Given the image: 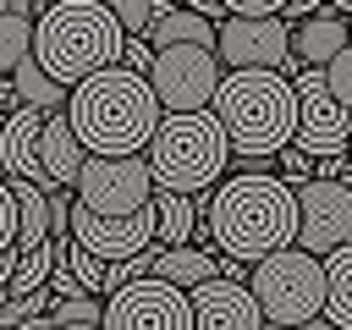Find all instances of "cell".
<instances>
[{
	"mask_svg": "<svg viewBox=\"0 0 352 330\" xmlns=\"http://www.w3.org/2000/svg\"><path fill=\"white\" fill-rule=\"evenodd\" d=\"M44 116H50V110H33V104H11V110H6V126H0V170H6L11 182H33V187L55 192L50 176H44V160H38Z\"/></svg>",
	"mask_w": 352,
	"mask_h": 330,
	"instance_id": "9a60e30c",
	"label": "cell"
},
{
	"mask_svg": "<svg viewBox=\"0 0 352 330\" xmlns=\"http://www.w3.org/2000/svg\"><path fill=\"white\" fill-rule=\"evenodd\" d=\"M346 44H352V16L330 11V6L319 16H308V22H292V55L302 66H330Z\"/></svg>",
	"mask_w": 352,
	"mask_h": 330,
	"instance_id": "e0dca14e",
	"label": "cell"
},
{
	"mask_svg": "<svg viewBox=\"0 0 352 330\" xmlns=\"http://www.w3.org/2000/svg\"><path fill=\"white\" fill-rule=\"evenodd\" d=\"M0 176H6V170H0Z\"/></svg>",
	"mask_w": 352,
	"mask_h": 330,
	"instance_id": "7dc6e473",
	"label": "cell"
},
{
	"mask_svg": "<svg viewBox=\"0 0 352 330\" xmlns=\"http://www.w3.org/2000/svg\"><path fill=\"white\" fill-rule=\"evenodd\" d=\"M346 187H352V176H346Z\"/></svg>",
	"mask_w": 352,
	"mask_h": 330,
	"instance_id": "f6af8a7d",
	"label": "cell"
},
{
	"mask_svg": "<svg viewBox=\"0 0 352 330\" xmlns=\"http://www.w3.org/2000/svg\"><path fill=\"white\" fill-rule=\"evenodd\" d=\"M11 88H16V104H33V110H66V99H72V94H66L33 55L11 72Z\"/></svg>",
	"mask_w": 352,
	"mask_h": 330,
	"instance_id": "603a6c76",
	"label": "cell"
},
{
	"mask_svg": "<svg viewBox=\"0 0 352 330\" xmlns=\"http://www.w3.org/2000/svg\"><path fill=\"white\" fill-rule=\"evenodd\" d=\"M72 236H77L94 258L121 264V258H138L143 248L160 242V209L148 204V209H138V214H88V209H77V198H72Z\"/></svg>",
	"mask_w": 352,
	"mask_h": 330,
	"instance_id": "4fadbf2b",
	"label": "cell"
},
{
	"mask_svg": "<svg viewBox=\"0 0 352 330\" xmlns=\"http://www.w3.org/2000/svg\"><path fill=\"white\" fill-rule=\"evenodd\" d=\"M204 226L220 253L258 264L280 248H297V192L264 170L226 176V182H214V192L204 204Z\"/></svg>",
	"mask_w": 352,
	"mask_h": 330,
	"instance_id": "6da1fadb",
	"label": "cell"
},
{
	"mask_svg": "<svg viewBox=\"0 0 352 330\" xmlns=\"http://www.w3.org/2000/svg\"><path fill=\"white\" fill-rule=\"evenodd\" d=\"M99 6H104L132 38H143V33L154 28V0H99Z\"/></svg>",
	"mask_w": 352,
	"mask_h": 330,
	"instance_id": "83f0119b",
	"label": "cell"
},
{
	"mask_svg": "<svg viewBox=\"0 0 352 330\" xmlns=\"http://www.w3.org/2000/svg\"><path fill=\"white\" fill-rule=\"evenodd\" d=\"M160 209V248H187L198 236V198L192 192H154Z\"/></svg>",
	"mask_w": 352,
	"mask_h": 330,
	"instance_id": "44dd1931",
	"label": "cell"
},
{
	"mask_svg": "<svg viewBox=\"0 0 352 330\" xmlns=\"http://www.w3.org/2000/svg\"><path fill=\"white\" fill-rule=\"evenodd\" d=\"M50 270H55V242H44V248L22 253V258H16V275H11V286H6V297H33V292H50Z\"/></svg>",
	"mask_w": 352,
	"mask_h": 330,
	"instance_id": "d4e9b609",
	"label": "cell"
},
{
	"mask_svg": "<svg viewBox=\"0 0 352 330\" xmlns=\"http://www.w3.org/2000/svg\"><path fill=\"white\" fill-rule=\"evenodd\" d=\"M209 116L220 121L231 160L286 154L297 143V88L286 72H226Z\"/></svg>",
	"mask_w": 352,
	"mask_h": 330,
	"instance_id": "3957f363",
	"label": "cell"
},
{
	"mask_svg": "<svg viewBox=\"0 0 352 330\" xmlns=\"http://www.w3.org/2000/svg\"><path fill=\"white\" fill-rule=\"evenodd\" d=\"M126 28L99 0H55L33 16V60L72 94L104 66H121Z\"/></svg>",
	"mask_w": 352,
	"mask_h": 330,
	"instance_id": "277c9868",
	"label": "cell"
},
{
	"mask_svg": "<svg viewBox=\"0 0 352 330\" xmlns=\"http://www.w3.org/2000/svg\"><path fill=\"white\" fill-rule=\"evenodd\" d=\"M28 6H33V16H38V11H44V6H55V0H28Z\"/></svg>",
	"mask_w": 352,
	"mask_h": 330,
	"instance_id": "60d3db41",
	"label": "cell"
},
{
	"mask_svg": "<svg viewBox=\"0 0 352 330\" xmlns=\"http://www.w3.org/2000/svg\"><path fill=\"white\" fill-rule=\"evenodd\" d=\"M121 66H132V72H143V77H148V66H154V44H148V38H132V33H126Z\"/></svg>",
	"mask_w": 352,
	"mask_h": 330,
	"instance_id": "1f68e13d",
	"label": "cell"
},
{
	"mask_svg": "<svg viewBox=\"0 0 352 330\" xmlns=\"http://www.w3.org/2000/svg\"><path fill=\"white\" fill-rule=\"evenodd\" d=\"M6 248H16V192H11V182L0 176V253Z\"/></svg>",
	"mask_w": 352,
	"mask_h": 330,
	"instance_id": "f546056e",
	"label": "cell"
},
{
	"mask_svg": "<svg viewBox=\"0 0 352 330\" xmlns=\"http://www.w3.org/2000/svg\"><path fill=\"white\" fill-rule=\"evenodd\" d=\"M324 319L352 330V248L324 253Z\"/></svg>",
	"mask_w": 352,
	"mask_h": 330,
	"instance_id": "7402d4cb",
	"label": "cell"
},
{
	"mask_svg": "<svg viewBox=\"0 0 352 330\" xmlns=\"http://www.w3.org/2000/svg\"><path fill=\"white\" fill-rule=\"evenodd\" d=\"M16 258H22V248H6V253H0V292L11 286V275H16Z\"/></svg>",
	"mask_w": 352,
	"mask_h": 330,
	"instance_id": "d590c367",
	"label": "cell"
},
{
	"mask_svg": "<svg viewBox=\"0 0 352 330\" xmlns=\"http://www.w3.org/2000/svg\"><path fill=\"white\" fill-rule=\"evenodd\" d=\"M214 55L231 72H286L292 77L302 66L292 55V22L286 16H220Z\"/></svg>",
	"mask_w": 352,
	"mask_h": 330,
	"instance_id": "9c48e42d",
	"label": "cell"
},
{
	"mask_svg": "<svg viewBox=\"0 0 352 330\" xmlns=\"http://www.w3.org/2000/svg\"><path fill=\"white\" fill-rule=\"evenodd\" d=\"M154 204V176L143 154H88L77 170V209L88 214H138Z\"/></svg>",
	"mask_w": 352,
	"mask_h": 330,
	"instance_id": "ba28073f",
	"label": "cell"
},
{
	"mask_svg": "<svg viewBox=\"0 0 352 330\" xmlns=\"http://www.w3.org/2000/svg\"><path fill=\"white\" fill-rule=\"evenodd\" d=\"M226 16H280L286 0H220Z\"/></svg>",
	"mask_w": 352,
	"mask_h": 330,
	"instance_id": "4dcf8cb0",
	"label": "cell"
},
{
	"mask_svg": "<svg viewBox=\"0 0 352 330\" xmlns=\"http://www.w3.org/2000/svg\"><path fill=\"white\" fill-rule=\"evenodd\" d=\"M11 192H16V248L33 253V248L50 242V192L33 187V182H11Z\"/></svg>",
	"mask_w": 352,
	"mask_h": 330,
	"instance_id": "ffe728a7",
	"label": "cell"
},
{
	"mask_svg": "<svg viewBox=\"0 0 352 330\" xmlns=\"http://www.w3.org/2000/svg\"><path fill=\"white\" fill-rule=\"evenodd\" d=\"M143 160H148L154 192H204L220 182L231 143L209 110H192V116H165L160 132L148 138Z\"/></svg>",
	"mask_w": 352,
	"mask_h": 330,
	"instance_id": "5b68a950",
	"label": "cell"
},
{
	"mask_svg": "<svg viewBox=\"0 0 352 330\" xmlns=\"http://www.w3.org/2000/svg\"><path fill=\"white\" fill-rule=\"evenodd\" d=\"M55 330H104V324H55Z\"/></svg>",
	"mask_w": 352,
	"mask_h": 330,
	"instance_id": "ab89813d",
	"label": "cell"
},
{
	"mask_svg": "<svg viewBox=\"0 0 352 330\" xmlns=\"http://www.w3.org/2000/svg\"><path fill=\"white\" fill-rule=\"evenodd\" d=\"M264 330H292V324H270V319H264Z\"/></svg>",
	"mask_w": 352,
	"mask_h": 330,
	"instance_id": "b9f144b4",
	"label": "cell"
},
{
	"mask_svg": "<svg viewBox=\"0 0 352 330\" xmlns=\"http://www.w3.org/2000/svg\"><path fill=\"white\" fill-rule=\"evenodd\" d=\"M66 116L88 154H143L165 121L148 77L132 66H104L88 82H77L66 99Z\"/></svg>",
	"mask_w": 352,
	"mask_h": 330,
	"instance_id": "7a4b0ae2",
	"label": "cell"
},
{
	"mask_svg": "<svg viewBox=\"0 0 352 330\" xmlns=\"http://www.w3.org/2000/svg\"><path fill=\"white\" fill-rule=\"evenodd\" d=\"M16 330H55V324H50V314H38V319H22Z\"/></svg>",
	"mask_w": 352,
	"mask_h": 330,
	"instance_id": "74e56055",
	"label": "cell"
},
{
	"mask_svg": "<svg viewBox=\"0 0 352 330\" xmlns=\"http://www.w3.org/2000/svg\"><path fill=\"white\" fill-rule=\"evenodd\" d=\"M297 248H308L314 258L352 248V187L346 182H330V176L297 182Z\"/></svg>",
	"mask_w": 352,
	"mask_h": 330,
	"instance_id": "7c38bea8",
	"label": "cell"
},
{
	"mask_svg": "<svg viewBox=\"0 0 352 330\" xmlns=\"http://www.w3.org/2000/svg\"><path fill=\"white\" fill-rule=\"evenodd\" d=\"M192 302V330H264V314L242 280H204L187 292Z\"/></svg>",
	"mask_w": 352,
	"mask_h": 330,
	"instance_id": "5bb4252c",
	"label": "cell"
},
{
	"mask_svg": "<svg viewBox=\"0 0 352 330\" xmlns=\"http://www.w3.org/2000/svg\"><path fill=\"white\" fill-rule=\"evenodd\" d=\"M28 55H33V16L28 11H6L0 16V77H11Z\"/></svg>",
	"mask_w": 352,
	"mask_h": 330,
	"instance_id": "cb8c5ba5",
	"label": "cell"
},
{
	"mask_svg": "<svg viewBox=\"0 0 352 330\" xmlns=\"http://www.w3.org/2000/svg\"><path fill=\"white\" fill-rule=\"evenodd\" d=\"M104 319V302L94 297V292H82V297H55L50 302V324H99Z\"/></svg>",
	"mask_w": 352,
	"mask_h": 330,
	"instance_id": "4316f807",
	"label": "cell"
},
{
	"mask_svg": "<svg viewBox=\"0 0 352 330\" xmlns=\"http://www.w3.org/2000/svg\"><path fill=\"white\" fill-rule=\"evenodd\" d=\"M330 11H341V16H352V0H324Z\"/></svg>",
	"mask_w": 352,
	"mask_h": 330,
	"instance_id": "f35d334b",
	"label": "cell"
},
{
	"mask_svg": "<svg viewBox=\"0 0 352 330\" xmlns=\"http://www.w3.org/2000/svg\"><path fill=\"white\" fill-rule=\"evenodd\" d=\"M248 292L270 324H308L324 314V258L308 248H280L248 270Z\"/></svg>",
	"mask_w": 352,
	"mask_h": 330,
	"instance_id": "8992f818",
	"label": "cell"
},
{
	"mask_svg": "<svg viewBox=\"0 0 352 330\" xmlns=\"http://www.w3.org/2000/svg\"><path fill=\"white\" fill-rule=\"evenodd\" d=\"M346 160H352V138H346Z\"/></svg>",
	"mask_w": 352,
	"mask_h": 330,
	"instance_id": "ee69618b",
	"label": "cell"
},
{
	"mask_svg": "<svg viewBox=\"0 0 352 330\" xmlns=\"http://www.w3.org/2000/svg\"><path fill=\"white\" fill-rule=\"evenodd\" d=\"M297 330H341V324H336V319H324V314H319V319H308V324H297Z\"/></svg>",
	"mask_w": 352,
	"mask_h": 330,
	"instance_id": "8d00e7d4",
	"label": "cell"
},
{
	"mask_svg": "<svg viewBox=\"0 0 352 330\" xmlns=\"http://www.w3.org/2000/svg\"><path fill=\"white\" fill-rule=\"evenodd\" d=\"M0 126H6V116H0Z\"/></svg>",
	"mask_w": 352,
	"mask_h": 330,
	"instance_id": "bcb514c9",
	"label": "cell"
},
{
	"mask_svg": "<svg viewBox=\"0 0 352 330\" xmlns=\"http://www.w3.org/2000/svg\"><path fill=\"white\" fill-rule=\"evenodd\" d=\"M220 253H209V248H160L154 253V275L160 280H170V286H182V292H192V286H204V280H220Z\"/></svg>",
	"mask_w": 352,
	"mask_h": 330,
	"instance_id": "ac0fdd59",
	"label": "cell"
},
{
	"mask_svg": "<svg viewBox=\"0 0 352 330\" xmlns=\"http://www.w3.org/2000/svg\"><path fill=\"white\" fill-rule=\"evenodd\" d=\"M50 242H55V253L72 264L77 286H82V292H94V297H104V270H110V264H104V258H94V253H88L77 236H50Z\"/></svg>",
	"mask_w": 352,
	"mask_h": 330,
	"instance_id": "484cf974",
	"label": "cell"
},
{
	"mask_svg": "<svg viewBox=\"0 0 352 330\" xmlns=\"http://www.w3.org/2000/svg\"><path fill=\"white\" fill-rule=\"evenodd\" d=\"M176 6H187V11H198V16H209V22H220L226 11H220V0H176Z\"/></svg>",
	"mask_w": 352,
	"mask_h": 330,
	"instance_id": "e575fe53",
	"label": "cell"
},
{
	"mask_svg": "<svg viewBox=\"0 0 352 330\" xmlns=\"http://www.w3.org/2000/svg\"><path fill=\"white\" fill-rule=\"evenodd\" d=\"M104 330H192V302L182 286L143 275L104 297Z\"/></svg>",
	"mask_w": 352,
	"mask_h": 330,
	"instance_id": "8fae6325",
	"label": "cell"
},
{
	"mask_svg": "<svg viewBox=\"0 0 352 330\" xmlns=\"http://www.w3.org/2000/svg\"><path fill=\"white\" fill-rule=\"evenodd\" d=\"M148 88H154V99H160L165 116L209 110V104H214V88H220V55L204 50V44H170V50H154Z\"/></svg>",
	"mask_w": 352,
	"mask_h": 330,
	"instance_id": "52a82bcc",
	"label": "cell"
},
{
	"mask_svg": "<svg viewBox=\"0 0 352 330\" xmlns=\"http://www.w3.org/2000/svg\"><path fill=\"white\" fill-rule=\"evenodd\" d=\"M214 28H220V22H209V16L187 11V6H170V11L154 16V28H148L143 38H148L154 50H170V44H204V50H214Z\"/></svg>",
	"mask_w": 352,
	"mask_h": 330,
	"instance_id": "d6986e66",
	"label": "cell"
},
{
	"mask_svg": "<svg viewBox=\"0 0 352 330\" xmlns=\"http://www.w3.org/2000/svg\"><path fill=\"white\" fill-rule=\"evenodd\" d=\"M319 11H324V0H286L280 16H286V22H308V16H319Z\"/></svg>",
	"mask_w": 352,
	"mask_h": 330,
	"instance_id": "d6a6232c",
	"label": "cell"
},
{
	"mask_svg": "<svg viewBox=\"0 0 352 330\" xmlns=\"http://www.w3.org/2000/svg\"><path fill=\"white\" fill-rule=\"evenodd\" d=\"M324 88H330V99H336V104L352 116V44H346V50H341V55L324 66Z\"/></svg>",
	"mask_w": 352,
	"mask_h": 330,
	"instance_id": "f1b7e54d",
	"label": "cell"
},
{
	"mask_svg": "<svg viewBox=\"0 0 352 330\" xmlns=\"http://www.w3.org/2000/svg\"><path fill=\"white\" fill-rule=\"evenodd\" d=\"M38 160H44L50 187H77V170L88 165V148L77 143V132H72V116H66V110H50V116H44Z\"/></svg>",
	"mask_w": 352,
	"mask_h": 330,
	"instance_id": "2e32d148",
	"label": "cell"
},
{
	"mask_svg": "<svg viewBox=\"0 0 352 330\" xmlns=\"http://www.w3.org/2000/svg\"><path fill=\"white\" fill-rule=\"evenodd\" d=\"M6 11H11V0H0V16H6Z\"/></svg>",
	"mask_w": 352,
	"mask_h": 330,
	"instance_id": "7bdbcfd3",
	"label": "cell"
},
{
	"mask_svg": "<svg viewBox=\"0 0 352 330\" xmlns=\"http://www.w3.org/2000/svg\"><path fill=\"white\" fill-rule=\"evenodd\" d=\"M292 88H297V143L292 148L308 154V160H341L346 138H352V116L330 99L324 66H297Z\"/></svg>",
	"mask_w": 352,
	"mask_h": 330,
	"instance_id": "30bf717a",
	"label": "cell"
},
{
	"mask_svg": "<svg viewBox=\"0 0 352 330\" xmlns=\"http://www.w3.org/2000/svg\"><path fill=\"white\" fill-rule=\"evenodd\" d=\"M280 165H286V176H292V182H308V154L286 148V154H280Z\"/></svg>",
	"mask_w": 352,
	"mask_h": 330,
	"instance_id": "836d02e7",
	"label": "cell"
}]
</instances>
